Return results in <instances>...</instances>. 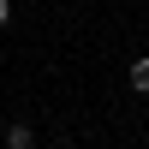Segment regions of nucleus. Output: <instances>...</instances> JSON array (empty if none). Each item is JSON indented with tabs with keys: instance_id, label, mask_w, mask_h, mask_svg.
Segmentation results:
<instances>
[{
	"instance_id": "1",
	"label": "nucleus",
	"mask_w": 149,
	"mask_h": 149,
	"mask_svg": "<svg viewBox=\"0 0 149 149\" xmlns=\"http://www.w3.org/2000/svg\"><path fill=\"white\" fill-rule=\"evenodd\" d=\"M131 90L149 95V54H143V60H131Z\"/></svg>"
},
{
	"instance_id": "3",
	"label": "nucleus",
	"mask_w": 149,
	"mask_h": 149,
	"mask_svg": "<svg viewBox=\"0 0 149 149\" xmlns=\"http://www.w3.org/2000/svg\"><path fill=\"white\" fill-rule=\"evenodd\" d=\"M6 18H12V6H6V0H0V30H6Z\"/></svg>"
},
{
	"instance_id": "2",
	"label": "nucleus",
	"mask_w": 149,
	"mask_h": 149,
	"mask_svg": "<svg viewBox=\"0 0 149 149\" xmlns=\"http://www.w3.org/2000/svg\"><path fill=\"white\" fill-rule=\"evenodd\" d=\"M30 143H36V131H30V125H24V119H18V125L6 131V149H30Z\"/></svg>"
}]
</instances>
